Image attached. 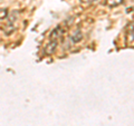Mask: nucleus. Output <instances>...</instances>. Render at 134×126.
Segmentation results:
<instances>
[{
	"instance_id": "obj_1",
	"label": "nucleus",
	"mask_w": 134,
	"mask_h": 126,
	"mask_svg": "<svg viewBox=\"0 0 134 126\" xmlns=\"http://www.w3.org/2000/svg\"><path fill=\"white\" fill-rule=\"evenodd\" d=\"M57 46H58V43L56 40H50L44 48L45 54L46 55H52V54H54L55 53V50L57 49Z\"/></svg>"
},
{
	"instance_id": "obj_2",
	"label": "nucleus",
	"mask_w": 134,
	"mask_h": 126,
	"mask_svg": "<svg viewBox=\"0 0 134 126\" xmlns=\"http://www.w3.org/2000/svg\"><path fill=\"white\" fill-rule=\"evenodd\" d=\"M83 39V33L77 30L76 32L74 33V35L72 36V40H73V43H78V41H81Z\"/></svg>"
},
{
	"instance_id": "obj_3",
	"label": "nucleus",
	"mask_w": 134,
	"mask_h": 126,
	"mask_svg": "<svg viewBox=\"0 0 134 126\" xmlns=\"http://www.w3.org/2000/svg\"><path fill=\"white\" fill-rule=\"evenodd\" d=\"M60 35V28H56L52 33H50V40H56V38Z\"/></svg>"
},
{
	"instance_id": "obj_4",
	"label": "nucleus",
	"mask_w": 134,
	"mask_h": 126,
	"mask_svg": "<svg viewBox=\"0 0 134 126\" xmlns=\"http://www.w3.org/2000/svg\"><path fill=\"white\" fill-rule=\"evenodd\" d=\"M123 2V0H107V5L110 7H116L121 5Z\"/></svg>"
},
{
	"instance_id": "obj_5",
	"label": "nucleus",
	"mask_w": 134,
	"mask_h": 126,
	"mask_svg": "<svg viewBox=\"0 0 134 126\" xmlns=\"http://www.w3.org/2000/svg\"><path fill=\"white\" fill-rule=\"evenodd\" d=\"M7 16H8L7 9H0V19H5Z\"/></svg>"
},
{
	"instance_id": "obj_6",
	"label": "nucleus",
	"mask_w": 134,
	"mask_h": 126,
	"mask_svg": "<svg viewBox=\"0 0 134 126\" xmlns=\"http://www.w3.org/2000/svg\"><path fill=\"white\" fill-rule=\"evenodd\" d=\"M83 2H92V1H94V0H82Z\"/></svg>"
}]
</instances>
